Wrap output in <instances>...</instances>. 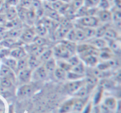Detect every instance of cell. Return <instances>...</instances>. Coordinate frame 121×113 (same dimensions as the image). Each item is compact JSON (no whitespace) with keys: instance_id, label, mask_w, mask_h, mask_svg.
Returning <instances> with one entry per match:
<instances>
[{"instance_id":"cell-1","label":"cell","mask_w":121,"mask_h":113,"mask_svg":"<svg viewBox=\"0 0 121 113\" xmlns=\"http://www.w3.org/2000/svg\"><path fill=\"white\" fill-rule=\"evenodd\" d=\"M77 23L79 26L85 27H94L99 25V21L98 20L96 16H84L77 19Z\"/></svg>"},{"instance_id":"cell-2","label":"cell","mask_w":121,"mask_h":113,"mask_svg":"<svg viewBox=\"0 0 121 113\" xmlns=\"http://www.w3.org/2000/svg\"><path fill=\"white\" fill-rule=\"evenodd\" d=\"M52 52H53V55L61 59H68L71 55H72L71 54V52L69 51V50L66 48V46L62 42H60V44L56 45L55 48H54V50Z\"/></svg>"},{"instance_id":"cell-3","label":"cell","mask_w":121,"mask_h":113,"mask_svg":"<svg viewBox=\"0 0 121 113\" xmlns=\"http://www.w3.org/2000/svg\"><path fill=\"white\" fill-rule=\"evenodd\" d=\"M95 16L100 23H109L112 21V13L110 10H100L98 9Z\"/></svg>"},{"instance_id":"cell-4","label":"cell","mask_w":121,"mask_h":113,"mask_svg":"<svg viewBox=\"0 0 121 113\" xmlns=\"http://www.w3.org/2000/svg\"><path fill=\"white\" fill-rule=\"evenodd\" d=\"M84 84V80H74L66 84V89L69 93H76Z\"/></svg>"},{"instance_id":"cell-5","label":"cell","mask_w":121,"mask_h":113,"mask_svg":"<svg viewBox=\"0 0 121 113\" xmlns=\"http://www.w3.org/2000/svg\"><path fill=\"white\" fill-rule=\"evenodd\" d=\"M47 72L44 66H38L37 68L35 69L33 73H32V78L35 80H43L47 78Z\"/></svg>"},{"instance_id":"cell-6","label":"cell","mask_w":121,"mask_h":113,"mask_svg":"<svg viewBox=\"0 0 121 113\" xmlns=\"http://www.w3.org/2000/svg\"><path fill=\"white\" fill-rule=\"evenodd\" d=\"M32 69L29 68L24 69L22 70L18 71V79L21 83H27L30 82L32 78Z\"/></svg>"},{"instance_id":"cell-7","label":"cell","mask_w":121,"mask_h":113,"mask_svg":"<svg viewBox=\"0 0 121 113\" xmlns=\"http://www.w3.org/2000/svg\"><path fill=\"white\" fill-rule=\"evenodd\" d=\"M21 40L26 43L32 42L35 38V30L32 29H27L23 32H22L20 35Z\"/></svg>"},{"instance_id":"cell-8","label":"cell","mask_w":121,"mask_h":113,"mask_svg":"<svg viewBox=\"0 0 121 113\" xmlns=\"http://www.w3.org/2000/svg\"><path fill=\"white\" fill-rule=\"evenodd\" d=\"M33 92V87L28 83H25L18 89V96L20 97H28Z\"/></svg>"},{"instance_id":"cell-9","label":"cell","mask_w":121,"mask_h":113,"mask_svg":"<svg viewBox=\"0 0 121 113\" xmlns=\"http://www.w3.org/2000/svg\"><path fill=\"white\" fill-rule=\"evenodd\" d=\"M41 60L36 55H31L29 56V58L27 59V65H28V68L31 69H35L36 68H37L38 66L41 65Z\"/></svg>"},{"instance_id":"cell-10","label":"cell","mask_w":121,"mask_h":113,"mask_svg":"<svg viewBox=\"0 0 121 113\" xmlns=\"http://www.w3.org/2000/svg\"><path fill=\"white\" fill-rule=\"evenodd\" d=\"M4 14H5L7 21H9V22L13 21V20H15L17 16V10L16 9L15 7H9L6 9Z\"/></svg>"},{"instance_id":"cell-11","label":"cell","mask_w":121,"mask_h":113,"mask_svg":"<svg viewBox=\"0 0 121 113\" xmlns=\"http://www.w3.org/2000/svg\"><path fill=\"white\" fill-rule=\"evenodd\" d=\"M10 55L11 57L14 59H22L23 57H26L27 55V53H26L25 50L23 48H21V47H18V48H15L14 50H13L12 51H10Z\"/></svg>"},{"instance_id":"cell-12","label":"cell","mask_w":121,"mask_h":113,"mask_svg":"<svg viewBox=\"0 0 121 113\" xmlns=\"http://www.w3.org/2000/svg\"><path fill=\"white\" fill-rule=\"evenodd\" d=\"M107 45L108 42L105 40V39L101 37H96L91 41V45L97 49H103L104 47H107Z\"/></svg>"},{"instance_id":"cell-13","label":"cell","mask_w":121,"mask_h":113,"mask_svg":"<svg viewBox=\"0 0 121 113\" xmlns=\"http://www.w3.org/2000/svg\"><path fill=\"white\" fill-rule=\"evenodd\" d=\"M85 86L87 88L88 90H91L95 86L96 83H97V78L95 75H90L86 78L84 80Z\"/></svg>"},{"instance_id":"cell-14","label":"cell","mask_w":121,"mask_h":113,"mask_svg":"<svg viewBox=\"0 0 121 113\" xmlns=\"http://www.w3.org/2000/svg\"><path fill=\"white\" fill-rule=\"evenodd\" d=\"M103 37H104V39H105V40L107 42H108V40H109V41H111V40H116V39L118 38V33L115 30L108 27Z\"/></svg>"},{"instance_id":"cell-15","label":"cell","mask_w":121,"mask_h":113,"mask_svg":"<svg viewBox=\"0 0 121 113\" xmlns=\"http://www.w3.org/2000/svg\"><path fill=\"white\" fill-rule=\"evenodd\" d=\"M83 61L89 66H95L98 63V59L95 55H89L82 57Z\"/></svg>"},{"instance_id":"cell-16","label":"cell","mask_w":121,"mask_h":113,"mask_svg":"<svg viewBox=\"0 0 121 113\" xmlns=\"http://www.w3.org/2000/svg\"><path fill=\"white\" fill-rule=\"evenodd\" d=\"M44 68L46 69L47 73H53L55 69L56 68V61L53 58L49 59L48 60L45 62V65H44Z\"/></svg>"},{"instance_id":"cell-17","label":"cell","mask_w":121,"mask_h":113,"mask_svg":"<svg viewBox=\"0 0 121 113\" xmlns=\"http://www.w3.org/2000/svg\"><path fill=\"white\" fill-rule=\"evenodd\" d=\"M13 76V72L11 69H9L5 65H2V67L0 69V78H4V77H13V78H14Z\"/></svg>"},{"instance_id":"cell-18","label":"cell","mask_w":121,"mask_h":113,"mask_svg":"<svg viewBox=\"0 0 121 113\" xmlns=\"http://www.w3.org/2000/svg\"><path fill=\"white\" fill-rule=\"evenodd\" d=\"M85 106V100L82 98H79V99H76L73 101V105H72V109L75 111H81L84 108Z\"/></svg>"},{"instance_id":"cell-19","label":"cell","mask_w":121,"mask_h":113,"mask_svg":"<svg viewBox=\"0 0 121 113\" xmlns=\"http://www.w3.org/2000/svg\"><path fill=\"white\" fill-rule=\"evenodd\" d=\"M14 78L13 77H4L0 78V84L4 88H10L13 86Z\"/></svg>"},{"instance_id":"cell-20","label":"cell","mask_w":121,"mask_h":113,"mask_svg":"<svg viewBox=\"0 0 121 113\" xmlns=\"http://www.w3.org/2000/svg\"><path fill=\"white\" fill-rule=\"evenodd\" d=\"M112 7V3L109 0H99L97 4V8L100 10H109Z\"/></svg>"},{"instance_id":"cell-21","label":"cell","mask_w":121,"mask_h":113,"mask_svg":"<svg viewBox=\"0 0 121 113\" xmlns=\"http://www.w3.org/2000/svg\"><path fill=\"white\" fill-rule=\"evenodd\" d=\"M4 65L12 70H17V60L13 57L4 59Z\"/></svg>"},{"instance_id":"cell-22","label":"cell","mask_w":121,"mask_h":113,"mask_svg":"<svg viewBox=\"0 0 121 113\" xmlns=\"http://www.w3.org/2000/svg\"><path fill=\"white\" fill-rule=\"evenodd\" d=\"M108 28L107 23H104L103 25H99L95 29V37H103Z\"/></svg>"},{"instance_id":"cell-23","label":"cell","mask_w":121,"mask_h":113,"mask_svg":"<svg viewBox=\"0 0 121 113\" xmlns=\"http://www.w3.org/2000/svg\"><path fill=\"white\" fill-rule=\"evenodd\" d=\"M71 71L74 72V73H76L78 74H84L85 71H86V69H85V65L82 62H80L79 64H77L75 66H72L71 69Z\"/></svg>"},{"instance_id":"cell-24","label":"cell","mask_w":121,"mask_h":113,"mask_svg":"<svg viewBox=\"0 0 121 113\" xmlns=\"http://www.w3.org/2000/svg\"><path fill=\"white\" fill-rule=\"evenodd\" d=\"M75 31H76V40H77V41H83V40H86V35H85V32H84V31H83L82 27L78 26L77 27L75 28Z\"/></svg>"},{"instance_id":"cell-25","label":"cell","mask_w":121,"mask_h":113,"mask_svg":"<svg viewBox=\"0 0 121 113\" xmlns=\"http://www.w3.org/2000/svg\"><path fill=\"white\" fill-rule=\"evenodd\" d=\"M73 101L74 100H71V101H66V103L61 106L60 111H59V113H68L71 111L72 109V105H73Z\"/></svg>"},{"instance_id":"cell-26","label":"cell","mask_w":121,"mask_h":113,"mask_svg":"<svg viewBox=\"0 0 121 113\" xmlns=\"http://www.w3.org/2000/svg\"><path fill=\"white\" fill-rule=\"evenodd\" d=\"M53 73H54V74H55L56 78H58V79L64 80L65 78H66V71H65L62 69L59 68V67L55 69Z\"/></svg>"},{"instance_id":"cell-27","label":"cell","mask_w":121,"mask_h":113,"mask_svg":"<svg viewBox=\"0 0 121 113\" xmlns=\"http://www.w3.org/2000/svg\"><path fill=\"white\" fill-rule=\"evenodd\" d=\"M27 68H28V65H27V59L26 57L19 59L17 61V71H20Z\"/></svg>"},{"instance_id":"cell-28","label":"cell","mask_w":121,"mask_h":113,"mask_svg":"<svg viewBox=\"0 0 121 113\" xmlns=\"http://www.w3.org/2000/svg\"><path fill=\"white\" fill-rule=\"evenodd\" d=\"M104 105L109 110H114L116 107V101L114 97H107L104 100Z\"/></svg>"},{"instance_id":"cell-29","label":"cell","mask_w":121,"mask_h":113,"mask_svg":"<svg viewBox=\"0 0 121 113\" xmlns=\"http://www.w3.org/2000/svg\"><path fill=\"white\" fill-rule=\"evenodd\" d=\"M82 28L85 32L86 39L93 38V37L95 36V28H94V27H82Z\"/></svg>"},{"instance_id":"cell-30","label":"cell","mask_w":121,"mask_h":113,"mask_svg":"<svg viewBox=\"0 0 121 113\" xmlns=\"http://www.w3.org/2000/svg\"><path fill=\"white\" fill-rule=\"evenodd\" d=\"M52 55H53V52L51 50H44L40 55H39L38 58L40 59L41 62H46L47 60H48L49 59H51L52 57Z\"/></svg>"},{"instance_id":"cell-31","label":"cell","mask_w":121,"mask_h":113,"mask_svg":"<svg viewBox=\"0 0 121 113\" xmlns=\"http://www.w3.org/2000/svg\"><path fill=\"white\" fill-rule=\"evenodd\" d=\"M83 77L82 74H78L76 73H74L72 71H67L66 72V78L71 81H74V80H79L81 79V78Z\"/></svg>"},{"instance_id":"cell-32","label":"cell","mask_w":121,"mask_h":113,"mask_svg":"<svg viewBox=\"0 0 121 113\" xmlns=\"http://www.w3.org/2000/svg\"><path fill=\"white\" fill-rule=\"evenodd\" d=\"M100 54H99V56L102 60H109V59L112 57V55H111V50H107L106 47L103 49H100Z\"/></svg>"},{"instance_id":"cell-33","label":"cell","mask_w":121,"mask_h":113,"mask_svg":"<svg viewBox=\"0 0 121 113\" xmlns=\"http://www.w3.org/2000/svg\"><path fill=\"white\" fill-rule=\"evenodd\" d=\"M57 65H58L59 68L62 69L65 71H70L71 69V66L70 65V64L67 61H65V60H58L57 61Z\"/></svg>"},{"instance_id":"cell-34","label":"cell","mask_w":121,"mask_h":113,"mask_svg":"<svg viewBox=\"0 0 121 113\" xmlns=\"http://www.w3.org/2000/svg\"><path fill=\"white\" fill-rule=\"evenodd\" d=\"M66 39H67V40H69V41H71V42L77 41V40H76V31H75V28L70 29L69 32H68L67 34H66Z\"/></svg>"},{"instance_id":"cell-35","label":"cell","mask_w":121,"mask_h":113,"mask_svg":"<svg viewBox=\"0 0 121 113\" xmlns=\"http://www.w3.org/2000/svg\"><path fill=\"white\" fill-rule=\"evenodd\" d=\"M83 5H84V0H72L71 1V8L74 11H77Z\"/></svg>"},{"instance_id":"cell-36","label":"cell","mask_w":121,"mask_h":113,"mask_svg":"<svg viewBox=\"0 0 121 113\" xmlns=\"http://www.w3.org/2000/svg\"><path fill=\"white\" fill-rule=\"evenodd\" d=\"M14 43H15V40H14L13 38H7L5 39V40H4L3 42H1V46H4L5 48H10L11 46H13V45H14Z\"/></svg>"},{"instance_id":"cell-37","label":"cell","mask_w":121,"mask_h":113,"mask_svg":"<svg viewBox=\"0 0 121 113\" xmlns=\"http://www.w3.org/2000/svg\"><path fill=\"white\" fill-rule=\"evenodd\" d=\"M67 62L70 64V65H71V67L72 66H75V65H76L77 64H79L80 62H81V60H80L79 57L76 56V55H71V56L69 57V58L67 59Z\"/></svg>"},{"instance_id":"cell-38","label":"cell","mask_w":121,"mask_h":113,"mask_svg":"<svg viewBox=\"0 0 121 113\" xmlns=\"http://www.w3.org/2000/svg\"><path fill=\"white\" fill-rule=\"evenodd\" d=\"M110 42V47L115 52H119V50H120V43L118 40H111Z\"/></svg>"},{"instance_id":"cell-39","label":"cell","mask_w":121,"mask_h":113,"mask_svg":"<svg viewBox=\"0 0 121 113\" xmlns=\"http://www.w3.org/2000/svg\"><path fill=\"white\" fill-rule=\"evenodd\" d=\"M99 0H84V6L87 8L97 7V4Z\"/></svg>"},{"instance_id":"cell-40","label":"cell","mask_w":121,"mask_h":113,"mask_svg":"<svg viewBox=\"0 0 121 113\" xmlns=\"http://www.w3.org/2000/svg\"><path fill=\"white\" fill-rule=\"evenodd\" d=\"M88 91H89V90L87 89V88H86V87L85 86V84H84L82 87H81V88H80V89L76 92V94L77 95V96L81 97H86V95H87Z\"/></svg>"},{"instance_id":"cell-41","label":"cell","mask_w":121,"mask_h":113,"mask_svg":"<svg viewBox=\"0 0 121 113\" xmlns=\"http://www.w3.org/2000/svg\"><path fill=\"white\" fill-rule=\"evenodd\" d=\"M32 4V0H18V4L21 8L29 9Z\"/></svg>"},{"instance_id":"cell-42","label":"cell","mask_w":121,"mask_h":113,"mask_svg":"<svg viewBox=\"0 0 121 113\" xmlns=\"http://www.w3.org/2000/svg\"><path fill=\"white\" fill-rule=\"evenodd\" d=\"M33 42H34V44L39 45V46H43V45L46 44V40L42 36L35 37L33 40Z\"/></svg>"},{"instance_id":"cell-43","label":"cell","mask_w":121,"mask_h":113,"mask_svg":"<svg viewBox=\"0 0 121 113\" xmlns=\"http://www.w3.org/2000/svg\"><path fill=\"white\" fill-rule=\"evenodd\" d=\"M37 32L38 33V35L40 36H43L46 33H47V28H46V26L44 25H40L37 29H36Z\"/></svg>"},{"instance_id":"cell-44","label":"cell","mask_w":121,"mask_h":113,"mask_svg":"<svg viewBox=\"0 0 121 113\" xmlns=\"http://www.w3.org/2000/svg\"><path fill=\"white\" fill-rule=\"evenodd\" d=\"M101 97H102V89H99V91L96 93L95 96V98H94L95 104H98V103L99 102V101L101 100Z\"/></svg>"},{"instance_id":"cell-45","label":"cell","mask_w":121,"mask_h":113,"mask_svg":"<svg viewBox=\"0 0 121 113\" xmlns=\"http://www.w3.org/2000/svg\"><path fill=\"white\" fill-rule=\"evenodd\" d=\"M9 55H10V51H9V48L1 49V50H0V57L1 58H6V56H9Z\"/></svg>"},{"instance_id":"cell-46","label":"cell","mask_w":121,"mask_h":113,"mask_svg":"<svg viewBox=\"0 0 121 113\" xmlns=\"http://www.w3.org/2000/svg\"><path fill=\"white\" fill-rule=\"evenodd\" d=\"M91 110V104H89V105H88V106L86 107V109H85L84 113H90Z\"/></svg>"},{"instance_id":"cell-47","label":"cell","mask_w":121,"mask_h":113,"mask_svg":"<svg viewBox=\"0 0 121 113\" xmlns=\"http://www.w3.org/2000/svg\"><path fill=\"white\" fill-rule=\"evenodd\" d=\"M60 2H62L63 4H71L72 0H60Z\"/></svg>"},{"instance_id":"cell-48","label":"cell","mask_w":121,"mask_h":113,"mask_svg":"<svg viewBox=\"0 0 121 113\" xmlns=\"http://www.w3.org/2000/svg\"><path fill=\"white\" fill-rule=\"evenodd\" d=\"M4 0H0V10L3 8V7H4Z\"/></svg>"},{"instance_id":"cell-49","label":"cell","mask_w":121,"mask_h":113,"mask_svg":"<svg viewBox=\"0 0 121 113\" xmlns=\"http://www.w3.org/2000/svg\"><path fill=\"white\" fill-rule=\"evenodd\" d=\"M109 2H111V3H113V2H114V0H109Z\"/></svg>"},{"instance_id":"cell-50","label":"cell","mask_w":121,"mask_h":113,"mask_svg":"<svg viewBox=\"0 0 121 113\" xmlns=\"http://www.w3.org/2000/svg\"><path fill=\"white\" fill-rule=\"evenodd\" d=\"M42 1H51V0H42Z\"/></svg>"},{"instance_id":"cell-51","label":"cell","mask_w":121,"mask_h":113,"mask_svg":"<svg viewBox=\"0 0 121 113\" xmlns=\"http://www.w3.org/2000/svg\"><path fill=\"white\" fill-rule=\"evenodd\" d=\"M1 49H2V47H1V45H0V50H1Z\"/></svg>"},{"instance_id":"cell-52","label":"cell","mask_w":121,"mask_h":113,"mask_svg":"<svg viewBox=\"0 0 121 113\" xmlns=\"http://www.w3.org/2000/svg\"><path fill=\"white\" fill-rule=\"evenodd\" d=\"M0 27H1V24H0Z\"/></svg>"}]
</instances>
